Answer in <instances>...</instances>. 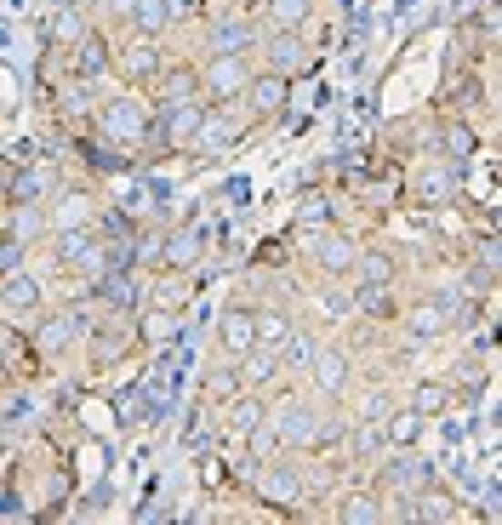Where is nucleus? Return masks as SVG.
Here are the masks:
<instances>
[{"label": "nucleus", "mask_w": 502, "mask_h": 525, "mask_svg": "<svg viewBox=\"0 0 502 525\" xmlns=\"http://www.w3.org/2000/svg\"><path fill=\"white\" fill-rule=\"evenodd\" d=\"M246 63H240V52H217L211 63H206V75H200V86L211 92V97H234V92H246Z\"/></svg>", "instance_id": "obj_1"}, {"label": "nucleus", "mask_w": 502, "mask_h": 525, "mask_svg": "<svg viewBox=\"0 0 502 525\" xmlns=\"http://www.w3.org/2000/svg\"><path fill=\"white\" fill-rule=\"evenodd\" d=\"M143 126H149V109H143V103H132V97H120V103H108V109H103L97 132H103V137H120V143H138Z\"/></svg>", "instance_id": "obj_2"}, {"label": "nucleus", "mask_w": 502, "mask_h": 525, "mask_svg": "<svg viewBox=\"0 0 502 525\" xmlns=\"http://www.w3.org/2000/svg\"><path fill=\"white\" fill-rule=\"evenodd\" d=\"M269 69H274V75H286V80H297V75H309V69H314V57L302 52L297 29H274V40H269Z\"/></svg>", "instance_id": "obj_3"}, {"label": "nucleus", "mask_w": 502, "mask_h": 525, "mask_svg": "<svg viewBox=\"0 0 502 525\" xmlns=\"http://www.w3.org/2000/svg\"><path fill=\"white\" fill-rule=\"evenodd\" d=\"M194 149H200V155H229L234 149V143H240V126L229 120V115H206L200 109V120H194Z\"/></svg>", "instance_id": "obj_4"}, {"label": "nucleus", "mask_w": 502, "mask_h": 525, "mask_svg": "<svg viewBox=\"0 0 502 525\" xmlns=\"http://www.w3.org/2000/svg\"><path fill=\"white\" fill-rule=\"evenodd\" d=\"M200 251H206V240L194 235V228H178V235L160 240V263L171 275H189V268H200Z\"/></svg>", "instance_id": "obj_5"}, {"label": "nucleus", "mask_w": 502, "mask_h": 525, "mask_svg": "<svg viewBox=\"0 0 502 525\" xmlns=\"http://www.w3.org/2000/svg\"><path fill=\"white\" fill-rule=\"evenodd\" d=\"M155 92H160V109H171V103H189L194 92H200V75H194L189 63H166V69L155 75Z\"/></svg>", "instance_id": "obj_6"}, {"label": "nucleus", "mask_w": 502, "mask_h": 525, "mask_svg": "<svg viewBox=\"0 0 502 525\" xmlns=\"http://www.w3.org/2000/svg\"><path fill=\"white\" fill-rule=\"evenodd\" d=\"M451 188H456L451 166H423V172L411 177V200H423V206H446V200H451Z\"/></svg>", "instance_id": "obj_7"}, {"label": "nucleus", "mask_w": 502, "mask_h": 525, "mask_svg": "<svg viewBox=\"0 0 502 525\" xmlns=\"http://www.w3.org/2000/svg\"><path fill=\"white\" fill-rule=\"evenodd\" d=\"M217 343H223V348L234 354V360H240V354H246V348L257 343V326H251V308H229V314H223V326H217Z\"/></svg>", "instance_id": "obj_8"}, {"label": "nucleus", "mask_w": 502, "mask_h": 525, "mask_svg": "<svg viewBox=\"0 0 502 525\" xmlns=\"http://www.w3.org/2000/svg\"><path fill=\"white\" fill-rule=\"evenodd\" d=\"M120 69L132 75V80H155V75L166 69V63H160V46H155V35H138L132 46H126V63H120Z\"/></svg>", "instance_id": "obj_9"}, {"label": "nucleus", "mask_w": 502, "mask_h": 525, "mask_svg": "<svg viewBox=\"0 0 502 525\" xmlns=\"http://www.w3.org/2000/svg\"><path fill=\"white\" fill-rule=\"evenodd\" d=\"M354 240H343V235H320L314 240V263L325 268V275H348V268H354Z\"/></svg>", "instance_id": "obj_10"}, {"label": "nucleus", "mask_w": 502, "mask_h": 525, "mask_svg": "<svg viewBox=\"0 0 502 525\" xmlns=\"http://www.w3.org/2000/svg\"><path fill=\"white\" fill-rule=\"evenodd\" d=\"M383 486H394L400 497H417L423 486H434V474H428V463L423 457H394V469H388V480Z\"/></svg>", "instance_id": "obj_11"}, {"label": "nucleus", "mask_w": 502, "mask_h": 525, "mask_svg": "<svg viewBox=\"0 0 502 525\" xmlns=\"http://www.w3.org/2000/svg\"><path fill=\"white\" fill-rule=\"evenodd\" d=\"M411 520H463V502H456L451 491L423 486L417 497H411Z\"/></svg>", "instance_id": "obj_12"}, {"label": "nucleus", "mask_w": 502, "mask_h": 525, "mask_svg": "<svg viewBox=\"0 0 502 525\" xmlns=\"http://www.w3.org/2000/svg\"><path fill=\"white\" fill-rule=\"evenodd\" d=\"M246 103H251V109L257 115H274L280 109V103H286V75H257V80H246Z\"/></svg>", "instance_id": "obj_13"}, {"label": "nucleus", "mask_w": 502, "mask_h": 525, "mask_svg": "<svg viewBox=\"0 0 502 525\" xmlns=\"http://www.w3.org/2000/svg\"><path fill=\"white\" fill-rule=\"evenodd\" d=\"M257 497H263L269 509H286V502H297V474L292 469H263L257 474Z\"/></svg>", "instance_id": "obj_14"}, {"label": "nucleus", "mask_w": 502, "mask_h": 525, "mask_svg": "<svg viewBox=\"0 0 502 525\" xmlns=\"http://www.w3.org/2000/svg\"><path fill=\"white\" fill-rule=\"evenodd\" d=\"M103 69H108V40L103 35H80L75 40V75L80 80H97Z\"/></svg>", "instance_id": "obj_15"}, {"label": "nucleus", "mask_w": 502, "mask_h": 525, "mask_svg": "<svg viewBox=\"0 0 502 525\" xmlns=\"http://www.w3.org/2000/svg\"><path fill=\"white\" fill-rule=\"evenodd\" d=\"M0 303H6L12 314H29V308H40V286H35L29 275H17V268H12V275L0 280Z\"/></svg>", "instance_id": "obj_16"}, {"label": "nucleus", "mask_w": 502, "mask_h": 525, "mask_svg": "<svg viewBox=\"0 0 502 525\" xmlns=\"http://www.w3.org/2000/svg\"><path fill=\"white\" fill-rule=\"evenodd\" d=\"M309 366H314V383H320V389H332V394L348 383V354H343V348H314V360H309Z\"/></svg>", "instance_id": "obj_17"}, {"label": "nucleus", "mask_w": 502, "mask_h": 525, "mask_svg": "<svg viewBox=\"0 0 502 525\" xmlns=\"http://www.w3.org/2000/svg\"><path fill=\"white\" fill-rule=\"evenodd\" d=\"M251 40H257V29L246 24V17H217L211 24V46L217 52H246Z\"/></svg>", "instance_id": "obj_18"}, {"label": "nucleus", "mask_w": 502, "mask_h": 525, "mask_svg": "<svg viewBox=\"0 0 502 525\" xmlns=\"http://www.w3.org/2000/svg\"><path fill=\"white\" fill-rule=\"evenodd\" d=\"M40 223H46V217H40V212H35L29 200H12V212H6V240H17V246H29V240L40 235Z\"/></svg>", "instance_id": "obj_19"}, {"label": "nucleus", "mask_w": 502, "mask_h": 525, "mask_svg": "<svg viewBox=\"0 0 502 525\" xmlns=\"http://www.w3.org/2000/svg\"><path fill=\"white\" fill-rule=\"evenodd\" d=\"M411 331H417V338H440V331H451V314H446V303H440V298L417 303V308H411Z\"/></svg>", "instance_id": "obj_20"}, {"label": "nucleus", "mask_w": 502, "mask_h": 525, "mask_svg": "<svg viewBox=\"0 0 502 525\" xmlns=\"http://www.w3.org/2000/svg\"><path fill=\"white\" fill-rule=\"evenodd\" d=\"M240 360H246V371H240V383H246V389H263L269 377H274V348H263V343H251Z\"/></svg>", "instance_id": "obj_21"}, {"label": "nucleus", "mask_w": 502, "mask_h": 525, "mask_svg": "<svg viewBox=\"0 0 502 525\" xmlns=\"http://www.w3.org/2000/svg\"><path fill=\"white\" fill-rule=\"evenodd\" d=\"M354 268H360V286H388L394 280V257H388V251H360Z\"/></svg>", "instance_id": "obj_22"}, {"label": "nucleus", "mask_w": 502, "mask_h": 525, "mask_svg": "<svg viewBox=\"0 0 502 525\" xmlns=\"http://www.w3.org/2000/svg\"><path fill=\"white\" fill-rule=\"evenodd\" d=\"M97 286H103V303H108V308H132V303H138L132 275H126V268H115V275L103 268V275H97Z\"/></svg>", "instance_id": "obj_23"}, {"label": "nucleus", "mask_w": 502, "mask_h": 525, "mask_svg": "<svg viewBox=\"0 0 502 525\" xmlns=\"http://www.w3.org/2000/svg\"><path fill=\"white\" fill-rule=\"evenodd\" d=\"M314 12V0H269V24L274 29H302Z\"/></svg>", "instance_id": "obj_24"}, {"label": "nucleus", "mask_w": 502, "mask_h": 525, "mask_svg": "<svg viewBox=\"0 0 502 525\" xmlns=\"http://www.w3.org/2000/svg\"><path fill=\"white\" fill-rule=\"evenodd\" d=\"M132 24H138V35H160L171 24L166 0H132Z\"/></svg>", "instance_id": "obj_25"}, {"label": "nucleus", "mask_w": 502, "mask_h": 525, "mask_svg": "<svg viewBox=\"0 0 502 525\" xmlns=\"http://www.w3.org/2000/svg\"><path fill=\"white\" fill-rule=\"evenodd\" d=\"M251 423H263V400H251V394H234V400H229V434H246Z\"/></svg>", "instance_id": "obj_26"}, {"label": "nucleus", "mask_w": 502, "mask_h": 525, "mask_svg": "<svg viewBox=\"0 0 502 525\" xmlns=\"http://www.w3.org/2000/svg\"><path fill=\"white\" fill-rule=\"evenodd\" d=\"M75 331H80V314H57V320H52L46 331H40V348H46V354H63Z\"/></svg>", "instance_id": "obj_27"}, {"label": "nucleus", "mask_w": 502, "mask_h": 525, "mask_svg": "<svg viewBox=\"0 0 502 525\" xmlns=\"http://www.w3.org/2000/svg\"><path fill=\"white\" fill-rule=\"evenodd\" d=\"M440 149H446V160H468L474 149H479V143H474V126H446V132H440Z\"/></svg>", "instance_id": "obj_28"}, {"label": "nucleus", "mask_w": 502, "mask_h": 525, "mask_svg": "<svg viewBox=\"0 0 502 525\" xmlns=\"http://www.w3.org/2000/svg\"><path fill=\"white\" fill-rule=\"evenodd\" d=\"M332 520H348V525H365V520H383V502L360 491V497H348V502H343V509H337Z\"/></svg>", "instance_id": "obj_29"}, {"label": "nucleus", "mask_w": 502, "mask_h": 525, "mask_svg": "<svg viewBox=\"0 0 502 525\" xmlns=\"http://www.w3.org/2000/svg\"><path fill=\"white\" fill-rule=\"evenodd\" d=\"M251 326H257V343H263V348H280L292 338V326L280 320V314H251Z\"/></svg>", "instance_id": "obj_30"}, {"label": "nucleus", "mask_w": 502, "mask_h": 525, "mask_svg": "<svg viewBox=\"0 0 502 525\" xmlns=\"http://www.w3.org/2000/svg\"><path fill=\"white\" fill-rule=\"evenodd\" d=\"M446 406H451V389H446V383H423L417 400H411V411H417V417H434V411H446Z\"/></svg>", "instance_id": "obj_31"}, {"label": "nucleus", "mask_w": 502, "mask_h": 525, "mask_svg": "<svg viewBox=\"0 0 502 525\" xmlns=\"http://www.w3.org/2000/svg\"><path fill=\"white\" fill-rule=\"evenodd\" d=\"M383 434L394 439V446H411V439L423 434V417H417V411H394V417H388V429H383Z\"/></svg>", "instance_id": "obj_32"}, {"label": "nucleus", "mask_w": 502, "mask_h": 525, "mask_svg": "<svg viewBox=\"0 0 502 525\" xmlns=\"http://www.w3.org/2000/svg\"><path fill=\"white\" fill-rule=\"evenodd\" d=\"M246 434H251V463H269V457L280 451V434H274V429H263V423H251Z\"/></svg>", "instance_id": "obj_33"}, {"label": "nucleus", "mask_w": 502, "mask_h": 525, "mask_svg": "<svg viewBox=\"0 0 502 525\" xmlns=\"http://www.w3.org/2000/svg\"><path fill=\"white\" fill-rule=\"evenodd\" d=\"M297 223H302V228H320V223H332V206H325L320 195H309V200L297 206Z\"/></svg>", "instance_id": "obj_34"}, {"label": "nucleus", "mask_w": 502, "mask_h": 525, "mask_svg": "<svg viewBox=\"0 0 502 525\" xmlns=\"http://www.w3.org/2000/svg\"><path fill=\"white\" fill-rule=\"evenodd\" d=\"M194 298V286H183V280H166L160 291H155V308H183Z\"/></svg>", "instance_id": "obj_35"}, {"label": "nucleus", "mask_w": 502, "mask_h": 525, "mask_svg": "<svg viewBox=\"0 0 502 525\" xmlns=\"http://www.w3.org/2000/svg\"><path fill=\"white\" fill-rule=\"evenodd\" d=\"M80 149H86V160H92L97 172H120V166H126L115 149H108V143H80Z\"/></svg>", "instance_id": "obj_36"}, {"label": "nucleus", "mask_w": 502, "mask_h": 525, "mask_svg": "<svg viewBox=\"0 0 502 525\" xmlns=\"http://www.w3.org/2000/svg\"><path fill=\"white\" fill-rule=\"evenodd\" d=\"M206 394H211V400H234V394H240V377L211 371V377H206Z\"/></svg>", "instance_id": "obj_37"}, {"label": "nucleus", "mask_w": 502, "mask_h": 525, "mask_svg": "<svg viewBox=\"0 0 502 525\" xmlns=\"http://www.w3.org/2000/svg\"><path fill=\"white\" fill-rule=\"evenodd\" d=\"M52 40H57V46L80 40V17H75V6H63V12H57V29H52Z\"/></svg>", "instance_id": "obj_38"}, {"label": "nucleus", "mask_w": 502, "mask_h": 525, "mask_svg": "<svg viewBox=\"0 0 502 525\" xmlns=\"http://www.w3.org/2000/svg\"><path fill=\"white\" fill-rule=\"evenodd\" d=\"M354 303H360L365 314H383V308H388V286H360Z\"/></svg>", "instance_id": "obj_39"}, {"label": "nucleus", "mask_w": 502, "mask_h": 525, "mask_svg": "<svg viewBox=\"0 0 502 525\" xmlns=\"http://www.w3.org/2000/svg\"><path fill=\"white\" fill-rule=\"evenodd\" d=\"M280 348H286V360H292V366H309V360H314V343H309V338H297V331H292V338L280 343Z\"/></svg>", "instance_id": "obj_40"}, {"label": "nucleus", "mask_w": 502, "mask_h": 525, "mask_svg": "<svg viewBox=\"0 0 502 525\" xmlns=\"http://www.w3.org/2000/svg\"><path fill=\"white\" fill-rule=\"evenodd\" d=\"M80 217H86V200L75 195V200H63V212H57V228H80Z\"/></svg>", "instance_id": "obj_41"}, {"label": "nucleus", "mask_w": 502, "mask_h": 525, "mask_svg": "<svg viewBox=\"0 0 502 525\" xmlns=\"http://www.w3.org/2000/svg\"><path fill=\"white\" fill-rule=\"evenodd\" d=\"M0 520H29V514H24V497H17L12 486L0 491Z\"/></svg>", "instance_id": "obj_42"}, {"label": "nucleus", "mask_w": 502, "mask_h": 525, "mask_svg": "<svg viewBox=\"0 0 502 525\" xmlns=\"http://www.w3.org/2000/svg\"><path fill=\"white\" fill-rule=\"evenodd\" d=\"M108 6H115V17H132V0H108Z\"/></svg>", "instance_id": "obj_43"}, {"label": "nucleus", "mask_w": 502, "mask_h": 525, "mask_svg": "<svg viewBox=\"0 0 502 525\" xmlns=\"http://www.w3.org/2000/svg\"><path fill=\"white\" fill-rule=\"evenodd\" d=\"M57 6H75V0H57Z\"/></svg>", "instance_id": "obj_44"}]
</instances>
